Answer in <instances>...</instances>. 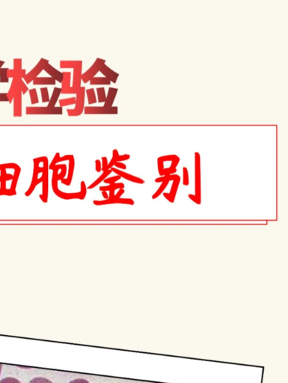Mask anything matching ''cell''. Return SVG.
I'll return each mask as SVG.
<instances>
[{
    "label": "cell",
    "mask_w": 288,
    "mask_h": 383,
    "mask_svg": "<svg viewBox=\"0 0 288 383\" xmlns=\"http://www.w3.org/2000/svg\"><path fill=\"white\" fill-rule=\"evenodd\" d=\"M21 167H18V169H15V173L13 175V179H12V184H11L10 191L12 195H16V189L17 183H18V178H19L20 173H21Z\"/></svg>",
    "instance_id": "cell-21"
},
{
    "label": "cell",
    "mask_w": 288,
    "mask_h": 383,
    "mask_svg": "<svg viewBox=\"0 0 288 383\" xmlns=\"http://www.w3.org/2000/svg\"><path fill=\"white\" fill-rule=\"evenodd\" d=\"M74 166H75V160H74V155L72 156L71 159L69 160V169H68V178L66 179H62V184H65L66 186H70L71 184V181L73 179V175H74Z\"/></svg>",
    "instance_id": "cell-16"
},
{
    "label": "cell",
    "mask_w": 288,
    "mask_h": 383,
    "mask_svg": "<svg viewBox=\"0 0 288 383\" xmlns=\"http://www.w3.org/2000/svg\"><path fill=\"white\" fill-rule=\"evenodd\" d=\"M26 74H27V72H26L25 69H22L21 71H15L13 69H9L7 73L8 77L13 78V79L14 78H21V79H23V78L25 77Z\"/></svg>",
    "instance_id": "cell-24"
},
{
    "label": "cell",
    "mask_w": 288,
    "mask_h": 383,
    "mask_svg": "<svg viewBox=\"0 0 288 383\" xmlns=\"http://www.w3.org/2000/svg\"><path fill=\"white\" fill-rule=\"evenodd\" d=\"M164 195L165 198H166V199L169 201V202L173 203L174 201H175V198H174L173 197L170 195V194L166 193V192H165V193H164Z\"/></svg>",
    "instance_id": "cell-54"
},
{
    "label": "cell",
    "mask_w": 288,
    "mask_h": 383,
    "mask_svg": "<svg viewBox=\"0 0 288 383\" xmlns=\"http://www.w3.org/2000/svg\"><path fill=\"white\" fill-rule=\"evenodd\" d=\"M59 107H64V106H71V105L76 104V97H71V98L62 99L59 100Z\"/></svg>",
    "instance_id": "cell-29"
},
{
    "label": "cell",
    "mask_w": 288,
    "mask_h": 383,
    "mask_svg": "<svg viewBox=\"0 0 288 383\" xmlns=\"http://www.w3.org/2000/svg\"><path fill=\"white\" fill-rule=\"evenodd\" d=\"M111 170H112V172H115V173H116L117 175H119L121 178H125V179L128 180V181L136 183V184H145L144 180L141 179V178H138V177L134 176V175H130V174L126 173V172L119 170V169H115V168L112 167V169H111Z\"/></svg>",
    "instance_id": "cell-14"
},
{
    "label": "cell",
    "mask_w": 288,
    "mask_h": 383,
    "mask_svg": "<svg viewBox=\"0 0 288 383\" xmlns=\"http://www.w3.org/2000/svg\"><path fill=\"white\" fill-rule=\"evenodd\" d=\"M58 197L62 198L65 200H71V199H85L83 196H82L81 192H73V193H67V192H64L59 190L57 193L56 194Z\"/></svg>",
    "instance_id": "cell-17"
},
{
    "label": "cell",
    "mask_w": 288,
    "mask_h": 383,
    "mask_svg": "<svg viewBox=\"0 0 288 383\" xmlns=\"http://www.w3.org/2000/svg\"><path fill=\"white\" fill-rule=\"evenodd\" d=\"M72 156L73 155H65L63 156V157H59V160H58V163H59V162L67 161V160L69 161L70 159L72 157Z\"/></svg>",
    "instance_id": "cell-52"
},
{
    "label": "cell",
    "mask_w": 288,
    "mask_h": 383,
    "mask_svg": "<svg viewBox=\"0 0 288 383\" xmlns=\"http://www.w3.org/2000/svg\"><path fill=\"white\" fill-rule=\"evenodd\" d=\"M66 173L67 166L65 164H62V166H61V173L58 174V181H62V179H64L65 175H66Z\"/></svg>",
    "instance_id": "cell-39"
},
{
    "label": "cell",
    "mask_w": 288,
    "mask_h": 383,
    "mask_svg": "<svg viewBox=\"0 0 288 383\" xmlns=\"http://www.w3.org/2000/svg\"><path fill=\"white\" fill-rule=\"evenodd\" d=\"M129 158H130V155H129V154H123V155H119L118 156L117 162L125 161V160H129Z\"/></svg>",
    "instance_id": "cell-47"
},
{
    "label": "cell",
    "mask_w": 288,
    "mask_h": 383,
    "mask_svg": "<svg viewBox=\"0 0 288 383\" xmlns=\"http://www.w3.org/2000/svg\"><path fill=\"white\" fill-rule=\"evenodd\" d=\"M195 172H196V196L201 200V157L199 152L195 153Z\"/></svg>",
    "instance_id": "cell-6"
},
{
    "label": "cell",
    "mask_w": 288,
    "mask_h": 383,
    "mask_svg": "<svg viewBox=\"0 0 288 383\" xmlns=\"http://www.w3.org/2000/svg\"><path fill=\"white\" fill-rule=\"evenodd\" d=\"M97 97H98V103H105L106 100V91L104 88H97Z\"/></svg>",
    "instance_id": "cell-31"
},
{
    "label": "cell",
    "mask_w": 288,
    "mask_h": 383,
    "mask_svg": "<svg viewBox=\"0 0 288 383\" xmlns=\"http://www.w3.org/2000/svg\"><path fill=\"white\" fill-rule=\"evenodd\" d=\"M18 84H19L20 89H21V92H22L23 94H25L29 89L28 87L27 86L23 79L20 78L19 80H18Z\"/></svg>",
    "instance_id": "cell-40"
},
{
    "label": "cell",
    "mask_w": 288,
    "mask_h": 383,
    "mask_svg": "<svg viewBox=\"0 0 288 383\" xmlns=\"http://www.w3.org/2000/svg\"><path fill=\"white\" fill-rule=\"evenodd\" d=\"M26 114L27 115H61L63 114V109L62 107L49 108L47 106L44 107H27Z\"/></svg>",
    "instance_id": "cell-2"
},
{
    "label": "cell",
    "mask_w": 288,
    "mask_h": 383,
    "mask_svg": "<svg viewBox=\"0 0 288 383\" xmlns=\"http://www.w3.org/2000/svg\"><path fill=\"white\" fill-rule=\"evenodd\" d=\"M96 171L97 172H100L102 171V163L99 160H95Z\"/></svg>",
    "instance_id": "cell-50"
},
{
    "label": "cell",
    "mask_w": 288,
    "mask_h": 383,
    "mask_svg": "<svg viewBox=\"0 0 288 383\" xmlns=\"http://www.w3.org/2000/svg\"><path fill=\"white\" fill-rule=\"evenodd\" d=\"M102 161H103V163H102V171L106 172V171H107V166L108 164H109L108 163L107 157H102Z\"/></svg>",
    "instance_id": "cell-46"
},
{
    "label": "cell",
    "mask_w": 288,
    "mask_h": 383,
    "mask_svg": "<svg viewBox=\"0 0 288 383\" xmlns=\"http://www.w3.org/2000/svg\"><path fill=\"white\" fill-rule=\"evenodd\" d=\"M33 83L35 85H56V81L52 77H37L33 80Z\"/></svg>",
    "instance_id": "cell-20"
},
{
    "label": "cell",
    "mask_w": 288,
    "mask_h": 383,
    "mask_svg": "<svg viewBox=\"0 0 288 383\" xmlns=\"http://www.w3.org/2000/svg\"><path fill=\"white\" fill-rule=\"evenodd\" d=\"M183 184L184 186H189V184H190L188 169L186 167L183 168Z\"/></svg>",
    "instance_id": "cell-37"
},
{
    "label": "cell",
    "mask_w": 288,
    "mask_h": 383,
    "mask_svg": "<svg viewBox=\"0 0 288 383\" xmlns=\"http://www.w3.org/2000/svg\"><path fill=\"white\" fill-rule=\"evenodd\" d=\"M118 89L115 88H109L108 94L106 95V100L104 103L105 107L111 108L113 106L114 101L118 94Z\"/></svg>",
    "instance_id": "cell-15"
},
{
    "label": "cell",
    "mask_w": 288,
    "mask_h": 383,
    "mask_svg": "<svg viewBox=\"0 0 288 383\" xmlns=\"http://www.w3.org/2000/svg\"><path fill=\"white\" fill-rule=\"evenodd\" d=\"M85 88L81 87L77 91L76 97V106L74 109H67V113L69 117H78L83 113L85 109Z\"/></svg>",
    "instance_id": "cell-1"
},
{
    "label": "cell",
    "mask_w": 288,
    "mask_h": 383,
    "mask_svg": "<svg viewBox=\"0 0 288 383\" xmlns=\"http://www.w3.org/2000/svg\"><path fill=\"white\" fill-rule=\"evenodd\" d=\"M169 181H165L164 182L161 183V185L160 186L159 189H158V190L155 192V193L152 195V198H153V199H156L157 198H158V197L163 193V192L164 191L165 189H166V187H167L168 184H169Z\"/></svg>",
    "instance_id": "cell-32"
},
{
    "label": "cell",
    "mask_w": 288,
    "mask_h": 383,
    "mask_svg": "<svg viewBox=\"0 0 288 383\" xmlns=\"http://www.w3.org/2000/svg\"><path fill=\"white\" fill-rule=\"evenodd\" d=\"M85 115H118V106L111 108L105 106H86L84 109Z\"/></svg>",
    "instance_id": "cell-3"
},
{
    "label": "cell",
    "mask_w": 288,
    "mask_h": 383,
    "mask_svg": "<svg viewBox=\"0 0 288 383\" xmlns=\"http://www.w3.org/2000/svg\"><path fill=\"white\" fill-rule=\"evenodd\" d=\"M81 192L82 196L84 197V198H85V196H86V193H87V189H86V186H85V183L84 182V181H82L81 182Z\"/></svg>",
    "instance_id": "cell-48"
},
{
    "label": "cell",
    "mask_w": 288,
    "mask_h": 383,
    "mask_svg": "<svg viewBox=\"0 0 288 383\" xmlns=\"http://www.w3.org/2000/svg\"><path fill=\"white\" fill-rule=\"evenodd\" d=\"M5 62H3V61L0 60V69L2 68V66H3V65H4Z\"/></svg>",
    "instance_id": "cell-60"
},
{
    "label": "cell",
    "mask_w": 288,
    "mask_h": 383,
    "mask_svg": "<svg viewBox=\"0 0 288 383\" xmlns=\"http://www.w3.org/2000/svg\"><path fill=\"white\" fill-rule=\"evenodd\" d=\"M69 383H89L88 381L85 380V379H74V380L71 381Z\"/></svg>",
    "instance_id": "cell-57"
},
{
    "label": "cell",
    "mask_w": 288,
    "mask_h": 383,
    "mask_svg": "<svg viewBox=\"0 0 288 383\" xmlns=\"http://www.w3.org/2000/svg\"><path fill=\"white\" fill-rule=\"evenodd\" d=\"M19 79L20 78H14V79H12L10 89H9V92L7 93L9 103H12V102L13 101L14 95H15V91H17L18 87H19V84H18V80H19Z\"/></svg>",
    "instance_id": "cell-19"
},
{
    "label": "cell",
    "mask_w": 288,
    "mask_h": 383,
    "mask_svg": "<svg viewBox=\"0 0 288 383\" xmlns=\"http://www.w3.org/2000/svg\"><path fill=\"white\" fill-rule=\"evenodd\" d=\"M102 195H103V196L105 198H106V200L109 199V195H108L107 192H102Z\"/></svg>",
    "instance_id": "cell-59"
},
{
    "label": "cell",
    "mask_w": 288,
    "mask_h": 383,
    "mask_svg": "<svg viewBox=\"0 0 288 383\" xmlns=\"http://www.w3.org/2000/svg\"><path fill=\"white\" fill-rule=\"evenodd\" d=\"M90 85H111V81L108 79L106 77H94L90 80Z\"/></svg>",
    "instance_id": "cell-22"
},
{
    "label": "cell",
    "mask_w": 288,
    "mask_h": 383,
    "mask_svg": "<svg viewBox=\"0 0 288 383\" xmlns=\"http://www.w3.org/2000/svg\"><path fill=\"white\" fill-rule=\"evenodd\" d=\"M80 61L81 60L60 61V68H65V69H66V68H72V69H74V68H76L80 64Z\"/></svg>",
    "instance_id": "cell-25"
},
{
    "label": "cell",
    "mask_w": 288,
    "mask_h": 383,
    "mask_svg": "<svg viewBox=\"0 0 288 383\" xmlns=\"http://www.w3.org/2000/svg\"><path fill=\"white\" fill-rule=\"evenodd\" d=\"M62 94V88H54L53 89V94H52L51 98L50 99L47 107L54 108L56 107V103L59 100L60 94Z\"/></svg>",
    "instance_id": "cell-18"
},
{
    "label": "cell",
    "mask_w": 288,
    "mask_h": 383,
    "mask_svg": "<svg viewBox=\"0 0 288 383\" xmlns=\"http://www.w3.org/2000/svg\"><path fill=\"white\" fill-rule=\"evenodd\" d=\"M158 172H161L163 169H164V162L162 160H160V158L158 159Z\"/></svg>",
    "instance_id": "cell-53"
},
{
    "label": "cell",
    "mask_w": 288,
    "mask_h": 383,
    "mask_svg": "<svg viewBox=\"0 0 288 383\" xmlns=\"http://www.w3.org/2000/svg\"><path fill=\"white\" fill-rule=\"evenodd\" d=\"M22 92L18 87L14 95L13 116L15 117H22Z\"/></svg>",
    "instance_id": "cell-8"
},
{
    "label": "cell",
    "mask_w": 288,
    "mask_h": 383,
    "mask_svg": "<svg viewBox=\"0 0 288 383\" xmlns=\"http://www.w3.org/2000/svg\"><path fill=\"white\" fill-rule=\"evenodd\" d=\"M121 178L119 175H117V176L112 177V178H106V179L104 180V183L109 184H115V182L119 181Z\"/></svg>",
    "instance_id": "cell-41"
},
{
    "label": "cell",
    "mask_w": 288,
    "mask_h": 383,
    "mask_svg": "<svg viewBox=\"0 0 288 383\" xmlns=\"http://www.w3.org/2000/svg\"><path fill=\"white\" fill-rule=\"evenodd\" d=\"M40 183H42V178H41V177L40 178H39L36 182L31 183V185H30V188H29V190L25 192L26 196H30V195L33 193V192L34 191L36 186H37L38 184H40Z\"/></svg>",
    "instance_id": "cell-36"
},
{
    "label": "cell",
    "mask_w": 288,
    "mask_h": 383,
    "mask_svg": "<svg viewBox=\"0 0 288 383\" xmlns=\"http://www.w3.org/2000/svg\"><path fill=\"white\" fill-rule=\"evenodd\" d=\"M44 70L45 72H47L50 76V77L53 78V79H54L57 82L62 83L64 78L63 73L60 72V71H58L56 68H53L50 63L47 64Z\"/></svg>",
    "instance_id": "cell-13"
},
{
    "label": "cell",
    "mask_w": 288,
    "mask_h": 383,
    "mask_svg": "<svg viewBox=\"0 0 288 383\" xmlns=\"http://www.w3.org/2000/svg\"><path fill=\"white\" fill-rule=\"evenodd\" d=\"M180 181H181V179H180V177L178 176V175H177L175 179L174 180V181H173V183H172V188H171V191L169 192V194H170L174 198H175V195H176L177 191H178Z\"/></svg>",
    "instance_id": "cell-28"
},
{
    "label": "cell",
    "mask_w": 288,
    "mask_h": 383,
    "mask_svg": "<svg viewBox=\"0 0 288 383\" xmlns=\"http://www.w3.org/2000/svg\"><path fill=\"white\" fill-rule=\"evenodd\" d=\"M115 166H116L117 168H119V169H126V166L125 164H123V163H121V162H117V163H115Z\"/></svg>",
    "instance_id": "cell-56"
},
{
    "label": "cell",
    "mask_w": 288,
    "mask_h": 383,
    "mask_svg": "<svg viewBox=\"0 0 288 383\" xmlns=\"http://www.w3.org/2000/svg\"><path fill=\"white\" fill-rule=\"evenodd\" d=\"M63 81L62 82V94H77L76 91L71 85V73L64 72Z\"/></svg>",
    "instance_id": "cell-9"
},
{
    "label": "cell",
    "mask_w": 288,
    "mask_h": 383,
    "mask_svg": "<svg viewBox=\"0 0 288 383\" xmlns=\"http://www.w3.org/2000/svg\"><path fill=\"white\" fill-rule=\"evenodd\" d=\"M9 70V68H1V69H0V77L5 75V74H7Z\"/></svg>",
    "instance_id": "cell-58"
},
{
    "label": "cell",
    "mask_w": 288,
    "mask_h": 383,
    "mask_svg": "<svg viewBox=\"0 0 288 383\" xmlns=\"http://www.w3.org/2000/svg\"><path fill=\"white\" fill-rule=\"evenodd\" d=\"M176 156L175 154H172V155L162 156V157H160L159 158L160 160H162L164 163V162L166 161H172L176 157Z\"/></svg>",
    "instance_id": "cell-44"
},
{
    "label": "cell",
    "mask_w": 288,
    "mask_h": 383,
    "mask_svg": "<svg viewBox=\"0 0 288 383\" xmlns=\"http://www.w3.org/2000/svg\"><path fill=\"white\" fill-rule=\"evenodd\" d=\"M41 94L42 103H47V102L49 103V101H50V97H49L48 88H46V87L41 88Z\"/></svg>",
    "instance_id": "cell-35"
},
{
    "label": "cell",
    "mask_w": 288,
    "mask_h": 383,
    "mask_svg": "<svg viewBox=\"0 0 288 383\" xmlns=\"http://www.w3.org/2000/svg\"><path fill=\"white\" fill-rule=\"evenodd\" d=\"M87 97H88V104L92 105L97 103V97H96L95 91H94V88H90V89L86 90Z\"/></svg>",
    "instance_id": "cell-27"
},
{
    "label": "cell",
    "mask_w": 288,
    "mask_h": 383,
    "mask_svg": "<svg viewBox=\"0 0 288 383\" xmlns=\"http://www.w3.org/2000/svg\"><path fill=\"white\" fill-rule=\"evenodd\" d=\"M48 63V60H47V59H43L42 58V59H41L40 61H39V63L35 66V68H33L32 71H30V73L26 74L25 77L23 78V79H24V81L27 82V84H30V82H33V80H34L36 78L38 77V76L41 74V71L44 69L46 65Z\"/></svg>",
    "instance_id": "cell-5"
},
{
    "label": "cell",
    "mask_w": 288,
    "mask_h": 383,
    "mask_svg": "<svg viewBox=\"0 0 288 383\" xmlns=\"http://www.w3.org/2000/svg\"><path fill=\"white\" fill-rule=\"evenodd\" d=\"M100 72H101L102 74L104 75V77L107 78L108 79L111 81L112 83H116L118 81V77H119V74L114 71L113 70L109 68L106 63L102 65V66L100 68Z\"/></svg>",
    "instance_id": "cell-12"
},
{
    "label": "cell",
    "mask_w": 288,
    "mask_h": 383,
    "mask_svg": "<svg viewBox=\"0 0 288 383\" xmlns=\"http://www.w3.org/2000/svg\"><path fill=\"white\" fill-rule=\"evenodd\" d=\"M124 189H120L118 193H117L116 195H115V196H114L112 198H113V199H118V198H121V195L124 193Z\"/></svg>",
    "instance_id": "cell-55"
},
{
    "label": "cell",
    "mask_w": 288,
    "mask_h": 383,
    "mask_svg": "<svg viewBox=\"0 0 288 383\" xmlns=\"http://www.w3.org/2000/svg\"><path fill=\"white\" fill-rule=\"evenodd\" d=\"M53 178H52V187H53V192L55 194L57 193L59 191L58 189V171L53 170Z\"/></svg>",
    "instance_id": "cell-30"
},
{
    "label": "cell",
    "mask_w": 288,
    "mask_h": 383,
    "mask_svg": "<svg viewBox=\"0 0 288 383\" xmlns=\"http://www.w3.org/2000/svg\"><path fill=\"white\" fill-rule=\"evenodd\" d=\"M124 184L122 183H118V184H109V186L106 187H100V190L102 192L110 191V190H116L117 189H124Z\"/></svg>",
    "instance_id": "cell-26"
},
{
    "label": "cell",
    "mask_w": 288,
    "mask_h": 383,
    "mask_svg": "<svg viewBox=\"0 0 288 383\" xmlns=\"http://www.w3.org/2000/svg\"><path fill=\"white\" fill-rule=\"evenodd\" d=\"M82 75V61H80V64L76 68H74V78H73L72 88L76 91H78L81 88Z\"/></svg>",
    "instance_id": "cell-10"
},
{
    "label": "cell",
    "mask_w": 288,
    "mask_h": 383,
    "mask_svg": "<svg viewBox=\"0 0 288 383\" xmlns=\"http://www.w3.org/2000/svg\"><path fill=\"white\" fill-rule=\"evenodd\" d=\"M189 198H190V199L193 201V202L196 203V204H201V200H199V198H196V195H192V194H189Z\"/></svg>",
    "instance_id": "cell-49"
},
{
    "label": "cell",
    "mask_w": 288,
    "mask_h": 383,
    "mask_svg": "<svg viewBox=\"0 0 288 383\" xmlns=\"http://www.w3.org/2000/svg\"><path fill=\"white\" fill-rule=\"evenodd\" d=\"M13 65V70H15V71H21V70H22V59H14Z\"/></svg>",
    "instance_id": "cell-38"
},
{
    "label": "cell",
    "mask_w": 288,
    "mask_h": 383,
    "mask_svg": "<svg viewBox=\"0 0 288 383\" xmlns=\"http://www.w3.org/2000/svg\"><path fill=\"white\" fill-rule=\"evenodd\" d=\"M29 93H30V100H31L32 105L37 104V103H39V97H38L37 91H36V88L29 90Z\"/></svg>",
    "instance_id": "cell-33"
},
{
    "label": "cell",
    "mask_w": 288,
    "mask_h": 383,
    "mask_svg": "<svg viewBox=\"0 0 288 383\" xmlns=\"http://www.w3.org/2000/svg\"><path fill=\"white\" fill-rule=\"evenodd\" d=\"M59 157H60V154L56 153V155H55L54 158L53 159V161L51 162L50 165H49V169H50V170H53L54 166H56V164H57L58 160H59Z\"/></svg>",
    "instance_id": "cell-42"
},
{
    "label": "cell",
    "mask_w": 288,
    "mask_h": 383,
    "mask_svg": "<svg viewBox=\"0 0 288 383\" xmlns=\"http://www.w3.org/2000/svg\"><path fill=\"white\" fill-rule=\"evenodd\" d=\"M94 204L97 206L106 205V204H129V205H134L135 202L132 198H118V199H113V198H109V199L104 200V201H94Z\"/></svg>",
    "instance_id": "cell-11"
},
{
    "label": "cell",
    "mask_w": 288,
    "mask_h": 383,
    "mask_svg": "<svg viewBox=\"0 0 288 383\" xmlns=\"http://www.w3.org/2000/svg\"><path fill=\"white\" fill-rule=\"evenodd\" d=\"M0 383H21V382H20V381H18V379H15V378L7 377V378H5V379H2V380L0 381Z\"/></svg>",
    "instance_id": "cell-45"
},
{
    "label": "cell",
    "mask_w": 288,
    "mask_h": 383,
    "mask_svg": "<svg viewBox=\"0 0 288 383\" xmlns=\"http://www.w3.org/2000/svg\"><path fill=\"white\" fill-rule=\"evenodd\" d=\"M42 164L44 170L42 172V195L44 198L47 199L48 197V170H49V163L48 159L47 157H42Z\"/></svg>",
    "instance_id": "cell-7"
},
{
    "label": "cell",
    "mask_w": 288,
    "mask_h": 383,
    "mask_svg": "<svg viewBox=\"0 0 288 383\" xmlns=\"http://www.w3.org/2000/svg\"><path fill=\"white\" fill-rule=\"evenodd\" d=\"M112 171L111 170V169H109V170L106 171V172H103V173L102 174V175H100V176L99 177V178H97V179L96 180L94 183H92V184H91V185L88 187V189H93L94 188V187H97V186L99 184H100L102 181H103L105 179H106V178H107V177L109 176L111 173H112Z\"/></svg>",
    "instance_id": "cell-23"
},
{
    "label": "cell",
    "mask_w": 288,
    "mask_h": 383,
    "mask_svg": "<svg viewBox=\"0 0 288 383\" xmlns=\"http://www.w3.org/2000/svg\"><path fill=\"white\" fill-rule=\"evenodd\" d=\"M105 63H106V60L100 59V58H97V59H96L95 62H94V63L93 64L92 66H91L86 72L82 74V82H83L84 83L86 84L87 82H90V80H91L92 78L95 77L97 73L100 71V67L102 66V65H103V64Z\"/></svg>",
    "instance_id": "cell-4"
},
{
    "label": "cell",
    "mask_w": 288,
    "mask_h": 383,
    "mask_svg": "<svg viewBox=\"0 0 288 383\" xmlns=\"http://www.w3.org/2000/svg\"><path fill=\"white\" fill-rule=\"evenodd\" d=\"M0 102H9L7 93H0Z\"/></svg>",
    "instance_id": "cell-51"
},
{
    "label": "cell",
    "mask_w": 288,
    "mask_h": 383,
    "mask_svg": "<svg viewBox=\"0 0 288 383\" xmlns=\"http://www.w3.org/2000/svg\"><path fill=\"white\" fill-rule=\"evenodd\" d=\"M112 154H113V155H112V160H111L110 163L108 164L107 170L112 169V168L113 167V166H115V163H117L118 156H119V153H118V151L117 150V149H114Z\"/></svg>",
    "instance_id": "cell-34"
},
{
    "label": "cell",
    "mask_w": 288,
    "mask_h": 383,
    "mask_svg": "<svg viewBox=\"0 0 288 383\" xmlns=\"http://www.w3.org/2000/svg\"><path fill=\"white\" fill-rule=\"evenodd\" d=\"M2 367H3V366H2V364H0V374H1Z\"/></svg>",
    "instance_id": "cell-61"
},
{
    "label": "cell",
    "mask_w": 288,
    "mask_h": 383,
    "mask_svg": "<svg viewBox=\"0 0 288 383\" xmlns=\"http://www.w3.org/2000/svg\"><path fill=\"white\" fill-rule=\"evenodd\" d=\"M29 383H53L52 382H50V380H48L47 379H45V378L44 377H36L34 378V379H32L31 381H30Z\"/></svg>",
    "instance_id": "cell-43"
}]
</instances>
